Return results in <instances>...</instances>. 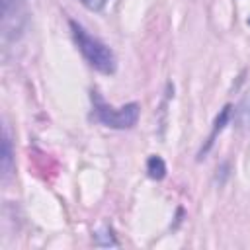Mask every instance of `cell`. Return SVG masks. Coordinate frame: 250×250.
Masks as SVG:
<instances>
[{
  "label": "cell",
  "mask_w": 250,
  "mask_h": 250,
  "mask_svg": "<svg viewBox=\"0 0 250 250\" xmlns=\"http://www.w3.org/2000/svg\"><path fill=\"white\" fill-rule=\"evenodd\" d=\"M68 25H70L72 37H74V41L78 45V51L82 53L86 62L92 68H96L98 72H102V74H113L115 68H117L115 53L102 39H98L96 35L88 33V29L84 25H80L78 21L70 20Z\"/></svg>",
  "instance_id": "1"
},
{
  "label": "cell",
  "mask_w": 250,
  "mask_h": 250,
  "mask_svg": "<svg viewBox=\"0 0 250 250\" xmlns=\"http://www.w3.org/2000/svg\"><path fill=\"white\" fill-rule=\"evenodd\" d=\"M230 119H232V105H230V104H227V105L221 109V113L217 115V119H215V123H213V131H211V135H209V139H207V145L199 150V156H197V158H201L203 154H207V152H209V148H211V146H213V143H215V137L225 129V125H227Z\"/></svg>",
  "instance_id": "4"
},
{
  "label": "cell",
  "mask_w": 250,
  "mask_h": 250,
  "mask_svg": "<svg viewBox=\"0 0 250 250\" xmlns=\"http://www.w3.org/2000/svg\"><path fill=\"white\" fill-rule=\"evenodd\" d=\"M232 121L240 131H250V92H246L232 109Z\"/></svg>",
  "instance_id": "6"
},
{
  "label": "cell",
  "mask_w": 250,
  "mask_h": 250,
  "mask_svg": "<svg viewBox=\"0 0 250 250\" xmlns=\"http://www.w3.org/2000/svg\"><path fill=\"white\" fill-rule=\"evenodd\" d=\"M14 168V150H12V137L8 127L4 125L2 131V158H0V172H2V180H6L12 174Z\"/></svg>",
  "instance_id": "5"
},
{
  "label": "cell",
  "mask_w": 250,
  "mask_h": 250,
  "mask_svg": "<svg viewBox=\"0 0 250 250\" xmlns=\"http://www.w3.org/2000/svg\"><path fill=\"white\" fill-rule=\"evenodd\" d=\"M109 0H80V4L90 12H102Z\"/></svg>",
  "instance_id": "9"
},
{
  "label": "cell",
  "mask_w": 250,
  "mask_h": 250,
  "mask_svg": "<svg viewBox=\"0 0 250 250\" xmlns=\"http://www.w3.org/2000/svg\"><path fill=\"white\" fill-rule=\"evenodd\" d=\"M146 174L152 180H162L166 176V162L158 154H150L146 158Z\"/></svg>",
  "instance_id": "7"
},
{
  "label": "cell",
  "mask_w": 250,
  "mask_h": 250,
  "mask_svg": "<svg viewBox=\"0 0 250 250\" xmlns=\"http://www.w3.org/2000/svg\"><path fill=\"white\" fill-rule=\"evenodd\" d=\"M27 0H0L2 6V35L10 37L12 31H20L21 23L18 21L23 16V6Z\"/></svg>",
  "instance_id": "3"
},
{
  "label": "cell",
  "mask_w": 250,
  "mask_h": 250,
  "mask_svg": "<svg viewBox=\"0 0 250 250\" xmlns=\"http://www.w3.org/2000/svg\"><path fill=\"white\" fill-rule=\"evenodd\" d=\"M92 104H94V117L102 125L117 131L133 129L141 115V105L137 102H129L121 107H113L107 102H104L98 92H92Z\"/></svg>",
  "instance_id": "2"
},
{
  "label": "cell",
  "mask_w": 250,
  "mask_h": 250,
  "mask_svg": "<svg viewBox=\"0 0 250 250\" xmlns=\"http://www.w3.org/2000/svg\"><path fill=\"white\" fill-rule=\"evenodd\" d=\"M248 23H250V20H248Z\"/></svg>",
  "instance_id": "10"
},
{
  "label": "cell",
  "mask_w": 250,
  "mask_h": 250,
  "mask_svg": "<svg viewBox=\"0 0 250 250\" xmlns=\"http://www.w3.org/2000/svg\"><path fill=\"white\" fill-rule=\"evenodd\" d=\"M94 244H96V246H104V248L119 246V242H117V238H115L111 227H107V225L94 232Z\"/></svg>",
  "instance_id": "8"
}]
</instances>
